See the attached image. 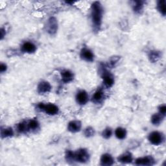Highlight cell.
Masks as SVG:
<instances>
[{
  "label": "cell",
  "mask_w": 166,
  "mask_h": 166,
  "mask_svg": "<svg viewBox=\"0 0 166 166\" xmlns=\"http://www.w3.org/2000/svg\"><path fill=\"white\" fill-rule=\"evenodd\" d=\"M81 126H82V124L80 121L74 120V121H70L68 123V129L71 132L75 133L77 132H79L81 130Z\"/></svg>",
  "instance_id": "30bf717a"
},
{
  "label": "cell",
  "mask_w": 166,
  "mask_h": 166,
  "mask_svg": "<svg viewBox=\"0 0 166 166\" xmlns=\"http://www.w3.org/2000/svg\"><path fill=\"white\" fill-rule=\"evenodd\" d=\"M62 81L64 83H68L74 79V74L69 70H63L61 72Z\"/></svg>",
  "instance_id": "5bb4252c"
},
{
  "label": "cell",
  "mask_w": 166,
  "mask_h": 166,
  "mask_svg": "<svg viewBox=\"0 0 166 166\" xmlns=\"http://www.w3.org/2000/svg\"><path fill=\"white\" fill-rule=\"evenodd\" d=\"M115 135L116 138L119 140H123L126 138V131L125 129L121 127H118L115 130Z\"/></svg>",
  "instance_id": "e0dca14e"
},
{
  "label": "cell",
  "mask_w": 166,
  "mask_h": 166,
  "mask_svg": "<svg viewBox=\"0 0 166 166\" xmlns=\"http://www.w3.org/2000/svg\"><path fill=\"white\" fill-rule=\"evenodd\" d=\"M36 50V45L30 42H26L21 45V51L23 53H33Z\"/></svg>",
  "instance_id": "7c38bea8"
},
{
  "label": "cell",
  "mask_w": 166,
  "mask_h": 166,
  "mask_svg": "<svg viewBox=\"0 0 166 166\" xmlns=\"http://www.w3.org/2000/svg\"><path fill=\"white\" fill-rule=\"evenodd\" d=\"M92 20L96 31H99L102 19V7L100 2H95L92 5Z\"/></svg>",
  "instance_id": "6da1fadb"
},
{
  "label": "cell",
  "mask_w": 166,
  "mask_h": 166,
  "mask_svg": "<svg viewBox=\"0 0 166 166\" xmlns=\"http://www.w3.org/2000/svg\"><path fill=\"white\" fill-rule=\"evenodd\" d=\"M81 57L87 62H92L94 59V55L90 50L84 47L81 51Z\"/></svg>",
  "instance_id": "9c48e42d"
},
{
  "label": "cell",
  "mask_w": 166,
  "mask_h": 166,
  "mask_svg": "<svg viewBox=\"0 0 166 166\" xmlns=\"http://www.w3.org/2000/svg\"><path fill=\"white\" fill-rule=\"evenodd\" d=\"M160 53L159 51H151L149 53V59L153 62H156L159 60L160 58Z\"/></svg>",
  "instance_id": "44dd1931"
},
{
  "label": "cell",
  "mask_w": 166,
  "mask_h": 166,
  "mask_svg": "<svg viewBox=\"0 0 166 166\" xmlns=\"http://www.w3.org/2000/svg\"><path fill=\"white\" fill-rule=\"evenodd\" d=\"M164 117L160 113L155 114L151 117V122L154 125H159L162 123Z\"/></svg>",
  "instance_id": "ac0fdd59"
},
{
  "label": "cell",
  "mask_w": 166,
  "mask_h": 166,
  "mask_svg": "<svg viewBox=\"0 0 166 166\" xmlns=\"http://www.w3.org/2000/svg\"><path fill=\"white\" fill-rule=\"evenodd\" d=\"M95 134V130L94 129L91 127V126H88L84 130V135L86 137H92Z\"/></svg>",
  "instance_id": "4316f807"
},
{
  "label": "cell",
  "mask_w": 166,
  "mask_h": 166,
  "mask_svg": "<svg viewBox=\"0 0 166 166\" xmlns=\"http://www.w3.org/2000/svg\"><path fill=\"white\" fill-rule=\"evenodd\" d=\"M144 8V2L141 1L134 2L133 10L136 13H140Z\"/></svg>",
  "instance_id": "ffe728a7"
},
{
  "label": "cell",
  "mask_w": 166,
  "mask_h": 166,
  "mask_svg": "<svg viewBox=\"0 0 166 166\" xmlns=\"http://www.w3.org/2000/svg\"><path fill=\"white\" fill-rule=\"evenodd\" d=\"M38 92L39 93H48L51 90V86L49 82L42 81L38 84L37 87Z\"/></svg>",
  "instance_id": "8fae6325"
},
{
  "label": "cell",
  "mask_w": 166,
  "mask_h": 166,
  "mask_svg": "<svg viewBox=\"0 0 166 166\" xmlns=\"http://www.w3.org/2000/svg\"><path fill=\"white\" fill-rule=\"evenodd\" d=\"M47 32L50 35H54L58 30V22L55 17H51L47 21L46 25Z\"/></svg>",
  "instance_id": "8992f818"
},
{
  "label": "cell",
  "mask_w": 166,
  "mask_h": 166,
  "mask_svg": "<svg viewBox=\"0 0 166 166\" xmlns=\"http://www.w3.org/2000/svg\"><path fill=\"white\" fill-rule=\"evenodd\" d=\"M66 3H68V4H72V3H74V2H68H68H66Z\"/></svg>",
  "instance_id": "1f68e13d"
},
{
  "label": "cell",
  "mask_w": 166,
  "mask_h": 166,
  "mask_svg": "<svg viewBox=\"0 0 166 166\" xmlns=\"http://www.w3.org/2000/svg\"><path fill=\"white\" fill-rule=\"evenodd\" d=\"M118 161L123 164L130 163L132 161V155L130 153L126 152L118 158Z\"/></svg>",
  "instance_id": "2e32d148"
},
{
  "label": "cell",
  "mask_w": 166,
  "mask_h": 166,
  "mask_svg": "<svg viewBox=\"0 0 166 166\" xmlns=\"http://www.w3.org/2000/svg\"><path fill=\"white\" fill-rule=\"evenodd\" d=\"M38 107L42 111H44L48 115L54 116L57 114L59 112V107L57 105L52 103H39Z\"/></svg>",
  "instance_id": "3957f363"
},
{
  "label": "cell",
  "mask_w": 166,
  "mask_h": 166,
  "mask_svg": "<svg viewBox=\"0 0 166 166\" xmlns=\"http://www.w3.org/2000/svg\"><path fill=\"white\" fill-rule=\"evenodd\" d=\"M66 159L68 162L75 161V153L70 150H68L66 152Z\"/></svg>",
  "instance_id": "484cf974"
},
{
  "label": "cell",
  "mask_w": 166,
  "mask_h": 166,
  "mask_svg": "<svg viewBox=\"0 0 166 166\" xmlns=\"http://www.w3.org/2000/svg\"><path fill=\"white\" fill-rule=\"evenodd\" d=\"M105 98V93L101 89H99L94 93L92 96V101L95 103H100Z\"/></svg>",
  "instance_id": "9a60e30c"
},
{
  "label": "cell",
  "mask_w": 166,
  "mask_h": 166,
  "mask_svg": "<svg viewBox=\"0 0 166 166\" xmlns=\"http://www.w3.org/2000/svg\"><path fill=\"white\" fill-rule=\"evenodd\" d=\"M7 69V65L3 64V63H2L1 65H0V72H1V73H3L6 72Z\"/></svg>",
  "instance_id": "f546056e"
},
{
  "label": "cell",
  "mask_w": 166,
  "mask_h": 166,
  "mask_svg": "<svg viewBox=\"0 0 166 166\" xmlns=\"http://www.w3.org/2000/svg\"><path fill=\"white\" fill-rule=\"evenodd\" d=\"M159 113L162 115L163 116H165V113H166V106L165 105H162L161 106L159 107Z\"/></svg>",
  "instance_id": "f1b7e54d"
},
{
  "label": "cell",
  "mask_w": 166,
  "mask_h": 166,
  "mask_svg": "<svg viewBox=\"0 0 166 166\" xmlns=\"http://www.w3.org/2000/svg\"><path fill=\"white\" fill-rule=\"evenodd\" d=\"M157 9L163 16L165 15V0H160V1L158 2Z\"/></svg>",
  "instance_id": "7402d4cb"
},
{
  "label": "cell",
  "mask_w": 166,
  "mask_h": 166,
  "mask_svg": "<svg viewBox=\"0 0 166 166\" xmlns=\"http://www.w3.org/2000/svg\"><path fill=\"white\" fill-rule=\"evenodd\" d=\"M120 60V57H112L111 59H110V60H109V62H108V66L110 67H114L115 66V64H116V63L119 61Z\"/></svg>",
  "instance_id": "83f0119b"
},
{
  "label": "cell",
  "mask_w": 166,
  "mask_h": 166,
  "mask_svg": "<svg viewBox=\"0 0 166 166\" xmlns=\"http://www.w3.org/2000/svg\"><path fill=\"white\" fill-rule=\"evenodd\" d=\"M5 30H4V29H1V39H2H2L3 38V37L5 36Z\"/></svg>",
  "instance_id": "4dcf8cb0"
},
{
  "label": "cell",
  "mask_w": 166,
  "mask_h": 166,
  "mask_svg": "<svg viewBox=\"0 0 166 166\" xmlns=\"http://www.w3.org/2000/svg\"><path fill=\"white\" fill-rule=\"evenodd\" d=\"M88 95L84 90H81L78 92L76 96L77 102L79 105H84L88 101Z\"/></svg>",
  "instance_id": "ba28073f"
},
{
  "label": "cell",
  "mask_w": 166,
  "mask_h": 166,
  "mask_svg": "<svg viewBox=\"0 0 166 166\" xmlns=\"http://www.w3.org/2000/svg\"><path fill=\"white\" fill-rule=\"evenodd\" d=\"M28 127L30 130H36L38 128L39 123L37 120H31L28 123Z\"/></svg>",
  "instance_id": "cb8c5ba5"
},
{
  "label": "cell",
  "mask_w": 166,
  "mask_h": 166,
  "mask_svg": "<svg viewBox=\"0 0 166 166\" xmlns=\"http://www.w3.org/2000/svg\"><path fill=\"white\" fill-rule=\"evenodd\" d=\"M114 164V159L112 156L110 154L105 153L102 154L101 158V165L110 166Z\"/></svg>",
  "instance_id": "4fadbf2b"
},
{
  "label": "cell",
  "mask_w": 166,
  "mask_h": 166,
  "mask_svg": "<svg viewBox=\"0 0 166 166\" xmlns=\"http://www.w3.org/2000/svg\"><path fill=\"white\" fill-rule=\"evenodd\" d=\"M17 129L19 132L23 133V132H26L28 129V124L26 122H21L18 124L17 126Z\"/></svg>",
  "instance_id": "603a6c76"
},
{
  "label": "cell",
  "mask_w": 166,
  "mask_h": 166,
  "mask_svg": "<svg viewBox=\"0 0 166 166\" xmlns=\"http://www.w3.org/2000/svg\"><path fill=\"white\" fill-rule=\"evenodd\" d=\"M154 163V159L151 156L138 158L135 162V164L138 165H153Z\"/></svg>",
  "instance_id": "52a82bcc"
},
{
  "label": "cell",
  "mask_w": 166,
  "mask_h": 166,
  "mask_svg": "<svg viewBox=\"0 0 166 166\" xmlns=\"http://www.w3.org/2000/svg\"><path fill=\"white\" fill-rule=\"evenodd\" d=\"M13 134H14V132L11 127L2 129L1 130V136H2V138H3L11 137L13 136Z\"/></svg>",
  "instance_id": "d6986e66"
},
{
  "label": "cell",
  "mask_w": 166,
  "mask_h": 166,
  "mask_svg": "<svg viewBox=\"0 0 166 166\" xmlns=\"http://www.w3.org/2000/svg\"><path fill=\"white\" fill-rule=\"evenodd\" d=\"M148 138L149 141L154 145H160L164 140L163 134L158 131H154L151 132L149 134Z\"/></svg>",
  "instance_id": "5b68a950"
},
{
  "label": "cell",
  "mask_w": 166,
  "mask_h": 166,
  "mask_svg": "<svg viewBox=\"0 0 166 166\" xmlns=\"http://www.w3.org/2000/svg\"><path fill=\"white\" fill-rule=\"evenodd\" d=\"M101 77L102 78V79H103V83L105 86L108 88H111L114 84V77L106 69L105 65H101Z\"/></svg>",
  "instance_id": "7a4b0ae2"
},
{
  "label": "cell",
  "mask_w": 166,
  "mask_h": 166,
  "mask_svg": "<svg viewBox=\"0 0 166 166\" xmlns=\"http://www.w3.org/2000/svg\"><path fill=\"white\" fill-rule=\"evenodd\" d=\"M112 130L109 127L106 128L102 132V137L105 139H109L110 137L112 136Z\"/></svg>",
  "instance_id": "d4e9b609"
},
{
  "label": "cell",
  "mask_w": 166,
  "mask_h": 166,
  "mask_svg": "<svg viewBox=\"0 0 166 166\" xmlns=\"http://www.w3.org/2000/svg\"><path fill=\"white\" fill-rule=\"evenodd\" d=\"M90 159L88 151L85 149H80L75 153V160L80 163H86Z\"/></svg>",
  "instance_id": "277c9868"
}]
</instances>
